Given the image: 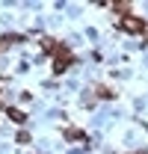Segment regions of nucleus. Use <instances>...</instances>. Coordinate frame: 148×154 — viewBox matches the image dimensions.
Here are the masks:
<instances>
[{
    "instance_id": "1",
    "label": "nucleus",
    "mask_w": 148,
    "mask_h": 154,
    "mask_svg": "<svg viewBox=\"0 0 148 154\" xmlns=\"http://www.w3.org/2000/svg\"><path fill=\"white\" fill-rule=\"evenodd\" d=\"M122 30H125V33H133V36H142V33H148V24L142 18L128 15V18H122Z\"/></svg>"
},
{
    "instance_id": "2",
    "label": "nucleus",
    "mask_w": 148,
    "mask_h": 154,
    "mask_svg": "<svg viewBox=\"0 0 148 154\" xmlns=\"http://www.w3.org/2000/svg\"><path fill=\"white\" fill-rule=\"evenodd\" d=\"M71 62H74V57L68 54V51H65V48H62V51H59V57L54 59V71H56V74H62V71H65Z\"/></svg>"
},
{
    "instance_id": "3",
    "label": "nucleus",
    "mask_w": 148,
    "mask_h": 154,
    "mask_svg": "<svg viewBox=\"0 0 148 154\" xmlns=\"http://www.w3.org/2000/svg\"><path fill=\"white\" fill-rule=\"evenodd\" d=\"M6 116H9L12 122H18V125H24V122H27V116L21 113L18 107H6Z\"/></svg>"
},
{
    "instance_id": "4",
    "label": "nucleus",
    "mask_w": 148,
    "mask_h": 154,
    "mask_svg": "<svg viewBox=\"0 0 148 154\" xmlns=\"http://www.w3.org/2000/svg\"><path fill=\"white\" fill-rule=\"evenodd\" d=\"M65 136H68V139H83V131H74V128H68V131H65Z\"/></svg>"
},
{
    "instance_id": "5",
    "label": "nucleus",
    "mask_w": 148,
    "mask_h": 154,
    "mask_svg": "<svg viewBox=\"0 0 148 154\" xmlns=\"http://www.w3.org/2000/svg\"><path fill=\"white\" fill-rule=\"evenodd\" d=\"M139 154H148V151H139Z\"/></svg>"
}]
</instances>
